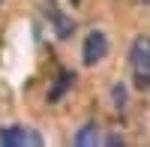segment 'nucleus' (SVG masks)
<instances>
[{
    "label": "nucleus",
    "instance_id": "nucleus-11",
    "mask_svg": "<svg viewBox=\"0 0 150 147\" xmlns=\"http://www.w3.org/2000/svg\"><path fill=\"white\" fill-rule=\"evenodd\" d=\"M0 3H3V0H0Z\"/></svg>",
    "mask_w": 150,
    "mask_h": 147
},
{
    "label": "nucleus",
    "instance_id": "nucleus-6",
    "mask_svg": "<svg viewBox=\"0 0 150 147\" xmlns=\"http://www.w3.org/2000/svg\"><path fill=\"white\" fill-rule=\"evenodd\" d=\"M54 30H57V36H72V30H75V21L72 18H66V15H54Z\"/></svg>",
    "mask_w": 150,
    "mask_h": 147
},
{
    "label": "nucleus",
    "instance_id": "nucleus-4",
    "mask_svg": "<svg viewBox=\"0 0 150 147\" xmlns=\"http://www.w3.org/2000/svg\"><path fill=\"white\" fill-rule=\"evenodd\" d=\"M99 141H102V138H99V126L93 123V120H90V123H84L78 132H75V138H72L75 147H93V144H99Z\"/></svg>",
    "mask_w": 150,
    "mask_h": 147
},
{
    "label": "nucleus",
    "instance_id": "nucleus-2",
    "mask_svg": "<svg viewBox=\"0 0 150 147\" xmlns=\"http://www.w3.org/2000/svg\"><path fill=\"white\" fill-rule=\"evenodd\" d=\"M42 135L27 126H3L0 129V147H39Z\"/></svg>",
    "mask_w": 150,
    "mask_h": 147
},
{
    "label": "nucleus",
    "instance_id": "nucleus-9",
    "mask_svg": "<svg viewBox=\"0 0 150 147\" xmlns=\"http://www.w3.org/2000/svg\"><path fill=\"white\" fill-rule=\"evenodd\" d=\"M69 3H72V6H78V3H81V0H69Z\"/></svg>",
    "mask_w": 150,
    "mask_h": 147
},
{
    "label": "nucleus",
    "instance_id": "nucleus-8",
    "mask_svg": "<svg viewBox=\"0 0 150 147\" xmlns=\"http://www.w3.org/2000/svg\"><path fill=\"white\" fill-rule=\"evenodd\" d=\"M102 144H123V138H120V135H105Z\"/></svg>",
    "mask_w": 150,
    "mask_h": 147
},
{
    "label": "nucleus",
    "instance_id": "nucleus-5",
    "mask_svg": "<svg viewBox=\"0 0 150 147\" xmlns=\"http://www.w3.org/2000/svg\"><path fill=\"white\" fill-rule=\"evenodd\" d=\"M75 81V75H72V72H63V75H60V81L54 84V90L51 93H48V102H57L60 99V96H63L66 93V87H69V84Z\"/></svg>",
    "mask_w": 150,
    "mask_h": 147
},
{
    "label": "nucleus",
    "instance_id": "nucleus-7",
    "mask_svg": "<svg viewBox=\"0 0 150 147\" xmlns=\"http://www.w3.org/2000/svg\"><path fill=\"white\" fill-rule=\"evenodd\" d=\"M114 105L117 108L126 105V87H123V84H114Z\"/></svg>",
    "mask_w": 150,
    "mask_h": 147
},
{
    "label": "nucleus",
    "instance_id": "nucleus-1",
    "mask_svg": "<svg viewBox=\"0 0 150 147\" xmlns=\"http://www.w3.org/2000/svg\"><path fill=\"white\" fill-rule=\"evenodd\" d=\"M129 66H132V81L138 90L150 87V36H135L129 48Z\"/></svg>",
    "mask_w": 150,
    "mask_h": 147
},
{
    "label": "nucleus",
    "instance_id": "nucleus-10",
    "mask_svg": "<svg viewBox=\"0 0 150 147\" xmlns=\"http://www.w3.org/2000/svg\"><path fill=\"white\" fill-rule=\"evenodd\" d=\"M144 3H147V6H150V0H144Z\"/></svg>",
    "mask_w": 150,
    "mask_h": 147
},
{
    "label": "nucleus",
    "instance_id": "nucleus-3",
    "mask_svg": "<svg viewBox=\"0 0 150 147\" xmlns=\"http://www.w3.org/2000/svg\"><path fill=\"white\" fill-rule=\"evenodd\" d=\"M105 51H108V36L102 30H90L87 39H84V48H81V63L84 66H96L105 57Z\"/></svg>",
    "mask_w": 150,
    "mask_h": 147
}]
</instances>
